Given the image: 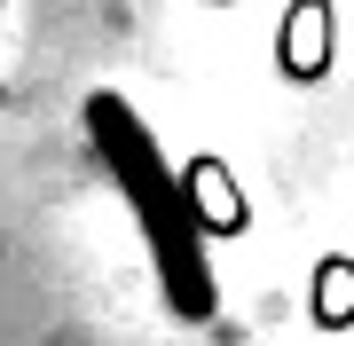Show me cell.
Segmentation results:
<instances>
[{
    "mask_svg": "<svg viewBox=\"0 0 354 346\" xmlns=\"http://www.w3.org/2000/svg\"><path fill=\"white\" fill-rule=\"evenodd\" d=\"M79 118H87L95 157L111 166L118 197H127L134 229H142V244H150V260H158L165 307H174L181 323H213L221 291H213V260H205V220H197V197L181 189V173L165 166L158 134L142 126V110H134L118 87H95Z\"/></svg>",
    "mask_w": 354,
    "mask_h": 346,
    "instance_id": "obj_1",
    "label": "cell"
}]
</instances>
